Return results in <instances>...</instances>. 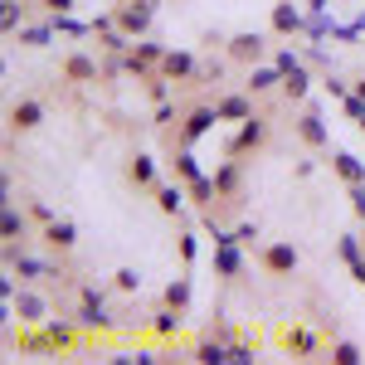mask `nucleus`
<instances>
[{"mask_svg": "<svg viewBox=\"0 0 365 365\" xmlns=\"http://www.w3.org/2000/svg\"><path fill=\"white\" fill-rule=\"evenodd\" d=\"M258 268H263L268 278H292V273H297V249H292V239L263 244V249H258Z\"/></svg>", "mask_w": 365, "mask_h": 365, "instance_id": "f257e3e1", "label": "nucleus"}, {"mask_svg": "<svg viewBox=\"0 0 365 365\" xmlns=\"http://www.w3.org/2000/svg\"><path fill=\"white\" fill-rule=\"evenodd\" d=\"M229 63H244V68H253V63H263V54H268V39L258 34V29H244V34H234L225 44Z\"/></svg>", "mask_w": 365, "mask_h": 365, "instance_id": "f03ea898", "label": "nucleus"}, {"mask_svg": "<svg viewBox=\"0 0 365 365\" xmlns=\"http://www.w3.org/2000/svg\"><path fill=\"white\" fill-rule=\"evenodd\" d=\"M268 29L278 34V39H292V34H307V15L292 5V0H278L273 5V15H268Z\"/></svg>", "mask_w": 365, "mask_h": 365, "instance_id": "7ed1b4c3", "label": "nucleus"}, {"mask_svg": "<svg viewBox=\"0 0 365 365\" xmlns=\"http://www.w3.org/2000/svg\"><path fill=\"white\" fill-rule=\"evenodd\" d=\"M268 141V122L253 113V117H244L239 122V132H234V141H229V156H244V151H258Z\"/></svg>", "mask_w": 365, "mask_h": 365, "instance_id": "20e7f679", "label": "nucleus"}, {"mask_svg": "<svg viewBox=\"0 0 365 365\" xmlns=\"http://www.w3.org/2000/svg\"><path fill=\"white\" fill-rule=\"evenodd\" d=\"M215 127H220V113H215V108H190L185 122H180V146H195V141L210 137Z\"/></svg>", "mask_w": 365, "mask_h": 365, "instance_id": "39448f33", "label": "nucleus"}, {"mask_svg": "<svg viewBox=\"0 0 365 365\" xmlns=\"http://www.w3.org/2000/svg\"><path fill=\"white\" fill-rule=\"evenodd\" d=\"M10 307H15V317H20V327H44V322H49V302H44L39 292H29V287L15 292Z\"/></svg>", "mask_w": 365, "mask_h": 365, "instance_id": "423d86ee", "label": "nucleus"}, {"mask_svg": "<svg viewBox=\"0 0 365 365\" xmlns=\"http://www.w3.org/2000/svg\"><path fill=\"white\" fill-rule=\"evenodd\" d=\"M5 263H10V273H20V278H58L54 263H44V258H29V253H20L15 244H5Z\"/></svg>", "mask_w": 365, "mask_h": 365, "instance_id": "0eeeda50", "label": "nucleus"}, {"mask_svg": "<svg viewBox=\"0 0 365 365\" xmlns=\"http://www.w3.org/2000/svg\"><path fill=\"white\" fill-rule=\"evenodd\" d=\"M156 73H166L170 83H185V78H195V73H200V63H195L190 49H166V58L156 63Z\"/></svg>", "mask_w": 365, "mask_h": 365, "instance_id": "6e6552de", "label": "nucleus"}, {"mask_svg": "<svg viewBox=\"0 0 365 365\" xmlns=\"http://www.w3.org/2000/svg\"><path fill=\"white\" fill-rule=\"evenodd\" d=\"M113 15H117V29H122V34L141 39V34L151 29V15H156V10H146V5H132V0H122Z\"/></svg>", "mask_w": 365, "mask_h": 365, "instance_id": "1a4fd4ad", "label": "nucleus"}, {"mask_svg": "<svg viewBox=\"0 0 365 365\" xmlns=\"http://www.w3.org/2000/svg\"><path fill=\"white\" fill-rule=\"evenodd\" d=\"M297 137L307 141L312 151H322V146H331V132H327V117L317 113V108H307V113L297 117Z\"/></svg>", "mask_w": 365, "mask_h": 365, "instance_id": "9d476101", "label": "nucleus"}, {"mask_svg": "<svg viewBox=\"0 0 365 365\" xmlns=\"http://www.w3.org/2000/svg\"><path fill=\"white\" fill-rule=\"evenodd\" d=\"M63 83H98V58H88L83 49H73V54L63 58Z\"/></svg>", "mask_w": 365, "mask_h": 365, "instance_id": "9b49d317", "label": "nucleus"}, {"mask_svg": "<svg viewBox=\"0 0 365 365\" xmlns=\"http://www.w3.org/2000/svg\"><path fill=\"white\" fill-rule=\"evenodd\" d=\"M73 322H78L83 331H113V317L103 307V297H83V307L73 312Z\"/></svg>", "mask_w": 365, "mask_h": 365, "instance_id": "f8f14e48", "label": "nucleus"}, {"mask_svg": "<svg viewBox=\"0 0 365 365\" xmlns=\"http://www.w3.org/2000/svg\"><path fill=\"white\" fill-rule=\"evenodd\" d=\"M39 122H44V103H39V98H20V103L10 108V127H15V132H34Z\"/></svg>", "mask_w": 365, "mask_h": 365, "instance_id": "ddd939ff", "label": "nucleus"}, {"mask_svg": "<svg viewBox=\"0 0 365 365\" xmlns=\"http://www.w3.org/2000/svg\"><path fill=\"white\" fill-rule=\"evenodd\" d=\"M215 113H220V122H244V117H253V93L249 88L244 93H229V98L215 103Z\"/></svg>", "mask_w": 365, "mask_h": 365, "instance_id": "4468645a", "label": "nucleus"}, {"mask_svg": "<svg viewBox=\"0 0 365 365\" xmlns=\"http://www.w3.org/2000/svg\"><path fill=\"white\" fill-rule=\"evenodd\" d=\"M244 88H249L253 98H258V93H273V88H282V68H278V63H253Z\"/></svg>", "mask_w": 365, "mask_h": 365, "instance_id": "2eb2a0df", "label": "nucleus"}, {"mask_svg": "<svg viewBox=\"0 0 365 365\" xmlns=\"http://www.w3.org/2000/svg\"><path fill=\"white\" fill-rule=\"evenodd\" d=\"M249 263H244V253H239V244H215V273L220 278H239Z\"/></svg>", "mask_w": 365, "mask_h": 365, "instance_id": "dca6fc26", "label": "nucleus"}, {"mask_svg": "<svg viewBox=\"0 0 365 365\" xmlns=\"http://www.w3.org/2000/svg\"><path fill=\"white\" fill-rule=\"evenodd\" d=\"M307 93H312V73H307V63H297V68H287V73H282V98H287V103H302Z\"/></svg>", "mask_w": 365, "mask_h": 365, "instance_id": "f3484780", "label": "nucleus"}, {"mask_svg": "<svg viewBox=\"0 0 365 365\" xmlns=\"http://www.w3.org/2000/svg\"><path fill=\"white\" fill-rule=\"evenodd\" d=\"M180 327H185V312H180V307H161L156 317H151V331H156L161 341H175V336H180Z\"/></svg>", "mask_w": 365, "mask_h": 365, "instance_id": "a211bd4d", "label": "nucleus"}, {"mask_svg": "<svg viewBox=\"0 0 365 365\" xmlns=\"http://www.w3.org/2000/svg\"><path fill=\"white\" fill-rule=\"evenodd\" d=\"M44 244L58 253H68L73 244H78V229H73V220H54V225H44Z\"/></svg>", "mask_w": 365, "mask_h": 365, "instance_id": "6ab92c4d", "label": "nucleus"}, {"mask_svg": "<svg viewBox=\"0 0 365 365\" xmlns=\"http://www.w3.org/2000/svg\"><path fill=\"white\" fill-rule=\"evenodd\" d=\"M331 170H336L346 185H365V161L351 156V151H336V156H331Z\"/></svg>", "mask_w": 365, "mask_h": 365, "instance_id": "aec40b11", "label": "nucleus"}, {"mask_svg": "<svg viewBox=\"0 0 365 365\" xmlns=\"http://www.w3.org/2000/svg\"><path fill=\"white\" fill-rule=\"evenodd\" d=\"M156 210H161V215H180V210H185V180L156 185Z\"/></svg>", "mask_w": 365, "mask_h": 365, "instance_id": "412c9836", "label": "nucleus"}, {"mask_svg": "<svg viewBox=\"0 0 365 365\" xmlns=\"http://www.w3.org/2000/svg\"><path fill=\"white\" fill-rule=\"evenodd\" d=\"M0 239H5V244L25 239V215L15 210V200H5V210H0Z\"/></svg>", "mask_w": 365, "mask_h": 365, "instance_id": "4be33fe9", "label": "nucleus"}, {"mask_svg": "<svg viewBox=\"0 0 365 365\" xmlns=\"http://www.w3.org/2000/svg\"><path fill=\"white\" fill-rule=\"evenodd\" d=\"M127 180H132V185H156V156L137 151V156L127 161Z\"/></svg>", "mask_w": 365, "mask_h": 365, "instance_id": "5701e85b", "label": "nucleus"}, {"mask_svg": "<svg viewBox=\"0 0 365 365\" xmlns=\"http://www.w3.org/2000/svg\"><path fill=\"white\" fill-rule=\"evenodd\" d=\"M282 346H287L292 356H317V346H322V341L312 336L307 327H292V331H282Z\"/></svg>", "mask_w": 365, "mask_h": 365, "instance_id": "b1692460", "label": "nucleus"}, {"mask_svg": "<svg viewBox=\"0 0 365 365\" xmlns=\"http://www.w3.org/2000/svg\"><path fill=\"white\" fill-rule=\"evenodd\" d=\"M200 175H205V170H200L195 146H180V151H175V180H185V185H190V180H200Z\"/></svg>", "mask_w": 365, "mask_h": 365, "instance_id": "393cba45", "label": "nucleus"}, {"mask_svg": "<svg viewBox=\"0 0 365 365\" xmlns=\"http://www.w3.org/2000/svg\"><path fill=\"white\" fill-rule=\"evenodd\" d=\"M161 302H166V307L190 312V278H170V282H166V292H161Z\"/></svg>", "mask_w": 365, "mask_h": 365, "instance_id": "a878e982", "label": "nucleus"}, {"mask_svg": "<svg viewBox=\"0 0 365 365\" xmlns=\"http://www.w3.org/2000/svg\"><path fill=\"white\" fill-rule=\"evenodd\" d=\"M215 185H220V195H234L239 190V156H229L215 166Z\"/></svg>", "mask_w": 365, "mask_h": 365, "instance_id": "bb28decb", "label": "nucleus"}, {"mask_svg": "<svg viewBox=\"0 0 365 365\" xmlns=\"http://www.w3.org/2000/svg\"><path fill=\"white\" fill-rule=\"evenodd\" d=\"M336 253H341V263H346V268H356V263L365 258V239H361V234H341Z\"/></svg>", "mask_w": 365, "mask_h": 365, "instance_id": "cd10ccee", "label": "nucleus"}, {"mask_svg": "<svg viewBox=\"0 0 365 365\" xmlns=\"http://www.w3.org/2000/svg\"><path fill=\"white\" fill-rule=\"evenodd\" d=\"M20 44H25V49H49V44H54V25H20Z\"/></svg>", "mask_w": 365, "mask_h": 365, "instance_id": "c85d7f7f", "label": "nucleus"}, {"mask_svg": "<svg viewBox=\"0 0 365 365\" xmlns=\"http://www.w3.org/2000/svg\"><path fill=\"white\" fill-rule=\"evenodd\" d=\"M195 361L200 365H225L229 361V346L220 336H215V341H200V346H195Z\"/></svg>", "mask_w": 365, "mask_h": 365, "instance_id": "c756f323", "label": "nucleus"}, {"mask_svg": "<svg viewBox=\"0 0 365 365\" xmlns=\"http://www.w3.org/2000/svg\"><path fill=\"white\" fill-rule=\"evenodd\" d=\"M49 25H54V34H68V39H83V34H93V25L73 20V15H49Z\"/></svg>", "mask_w": 365, "mask_h": 365, "instance_id": "7c9ffc66", "label": "nucleus"}, {"mask_svg": "<svg viewBox=\"0 0 365 365\" xmlns=\"http://www.w3.org/2000/svg\"><path fill=\"white\" fill-rule=\"evenodd\" d=\"M20 20H25V5H20V0H0V29H5V34H15Z\"/></svg>", "mask_w": 365, "mask_h": 365, "instance_id": "2f4dec72", "label": "nucleus"}, {"mask_svg": "<svg viewBox=\"0 0 365 365\" xmlns=\"http://www.w3.org/2000/svg\"><path fill=\"white\" fill-rule=\"evenodd\" d=\"M190 200H195V205H210V200H220V185H215V175H200V180H190Z\"/></svg>", "mask_w": 365, "mask_h": 365, "instance_id": "473e14b6", "label": "nucleus"}, {"mask_svg": "<svg viewBox=\"0 0 365 365\" xmlns=\"http://www.w3.org/2000/svg\"><path fill=\"white\" fill-rule=\"evenodd\" d=\"M44 331L54 341V351H68L73 346V322H44Z\"/></svg>", "mask_w": 365, "mask_h": 365, "instance_id": "72a5a7b5", "label": "nucleus"}, {"mask_svg": "<svg viewBox=\"0 0 365 365\" xmlns=\"http://www.w3.org/2000/svg\"><path fill=\"white\" fill-rule=\"evenodd\" d=\"M331 361H336V365H361L365 356H361L356 341H336V346H331Z\"/></svg>", "mask_w": 365, "mask_h": 365, "instance_id": "f704fd0d", "label": "nucleus"}, {"mask_svg": "<svg viewBox=\"0 0 365 365\" xmlns=\"http://www.w3.org/2000/svg\"><path fill=\"white\" fill-rule=\"evenodd\" d=\"M113 287H117V292H141V273H137V268H117Z\"/></svg>", "mask_w": 365, "mask_h": 365, "instance_id": "c9c22d12", "label": "nucleus"}, {"mask_svg": "<svg viewBox=\"0 0 365 365\" xmlns=\"http://www.w3.org/2000/svg\"><path fill=\"white\" fill-rule=\"evenodd\" d=\"M253 361H258V351L249 341H229V365H253Z\"/></svg>", "mask_w": 365, "mask_h": 365, "instance_id": "e433bc0d", "label": "nucleus"}, {"mask_svg": "<svg viewBox=\"0 0 365 365\" xmlns=\"http://www.w3.org/2000/svg\"><path fill=\"white\" fill-rule=\"evenodd\" d=\"M195 258H200V239H195V234H190V229H185V234H180V263L190 268Z\"/></svg>", "mask_w": 365, "mask_h": 365, "instance_id": "4c0bfd02", "label": "nucleus"}, {"mask_svg": "<svg viewBox=\"0 0 365 365\" xmlns=\"http://www.w3.org/2000/svg\"><path fill=\"white\" fill-rule=\"evenodd\" d=\"M302 63H317V68H331V54H327V49H317V44H307V49H302Z\"/></svg>", "mask_w": 365, "mask_h": 365, "instance_id": "58836bf2", "label": "nucleus"}, {"mask_svg": "<svg viewBox=\"0 0 365 365\" xmlns=\"http://www.w3.org/2000/svg\"><path fill=\"white\" fill-rule=\"evenodd\" d=\"M273 63L287 73V68H297V63H302V54H297V49H278V54H273Z\"/></svg>", "mask_w": 365, "mask_h": 365, "instance_id": "ea45409f", "label": "nucleus"}, {"mask_svg": "<svg viewBox=\"0 0 365 365\" xmlns=\"http://www.w3.org/2000/svg\"><path fill=\"white\" fill-rule=\"evenodd\" d=\"M29 215H34L39 225H54V220H58V215L49 210V205H44V200H34V205H29Z\"/></svg>", "mask_w": 365, "mask_h": 365, "instance_id": "a19ab883", "label": "nucleus"}, {"mask_svg": "<svg viewBox=\"0 0 365 365\" xmlns=\"http://www.w3.org/2000/svg\"><path fill=\"white\" fill-rule=\"evenodd\" d=\"M151 122H156V127H166V122H175V108H170V98H166V103H156V113H151Z\"/></svg>", "mask_w": 365, "mask_h": 365, "instance_id": "79ce46f5", "label": "nucleus"}, {"mask_svg": "<svg viewBox=\"0 0 365 365\" xmlns=\"http://www.w3.org/2000/svg\"><path fill=\"white\" fill-rule=\"evenodd\" d=\"M351 88H356V83H341L336 73H327V93H331V98H346V93H351Z\"/></svg>", "mask_w": 365, "mask_h": 365, "instance_id": "37998d69", "label": "nucleus"}, {"mask_svg": "<svg viewBox=\"0 0 365 365\" xmlns=\"http://www.w3.org/2000/svg\"><path fill=\"white\" fill-rule=\"evenodd\" d=\"M351 210H356V220H365V185H351Z\"/></svg>", "mask_w": 365, "mask_h": 365, "instance_id": "c03bdc74", "label": "nucleus"}, {"mask_svg": "<svg viewBox=\"0 0 365 365\" xmlns=\"http://www.w3.org/2000/svg\"><path fill=\"white\" fill-rule=\"evenodd\" d=\"M39 5H44L49 15H68V10H73V0H39Z\"/></svg>", "mask_w": 365, "mask_h": 365, "instance_id": "a18cd8bd", "label": "nucleus"}, {"mask_svg": "<svg viewBox=\"0 0 365 365\" xmlns=\"http://www.w3.org/2000/svg\"><path fill=\"white\" fill-rule=\"evenodd\" d=\"M234 234H239V244H253V239H258V225H239Z\"/></svg>", "mask_w": 365, "mask_h": 365, "instance_id": "49530a36", "label": "nucleus"}, {"mask_svg": "<svg viewBox=\"0 0 365 365\" xmlns=\"http://www.w3.org/2000/svg\"><path fill=\"white\" fill-rule=\"evenodd\" d=\"M0 302H15V278H0Z\"/></svg>", "mask_w": 365, "mask_h": 365, "instance_id": "de8ad7c7", "label": "nucleus"}, {"mask_svg": "<svg viewBox=\"0 0 365 365\" xmlns=\"http://www.w3.org/2000/svg\"><path fill=\"white\" fill-rule=\"evenodd\" d=\"M351 278H356V282H361V287H365V258H361V263H356V268H351Z\"/></svg>", "mask_w": 365, "mask_h": 365, "instance_id": "09e8293b", "label": "nucleus"}, {"mask_svg": "<svg viewBox=\"0 0 365 365\" xmlns=\"http://www.w3.org/2000/svg\"><path fill=\"white\" fill-rule=\"evenodd\" d=\"M307 10H331V0H307Z\"/></svg>", "mask_w": 365, "mask_h": 365, "instance_id": "8fccbe9b", "label": "nucleus"}, {"mask_svg": "<svg viewBox=\"0 0 365 365\" xmlns=\"http://www.w3.org/2000/svg\"><path fill=\"white\" fill-rule=\"evenodd\" d=\"M132 5H146V10H161V0H132Z\"/></svg>", "mask_w": 365, "mask_h": 365, "instance_id": "3c124183", "label": "nucleus"}, {"mask_svg": "<svg viewBox=\"0 0 365 365\" xmlns=\"http://www.w3.org/2000/svg\"><path fill=\"white\" fill-rule=\"evenodd\" d=\"M356 93H361V98H365V78H356Z\"/></svg>", "mask_w": 365, "mask_h": 365, "instance_id": "603ef678", "label": "nucleus"}, {"mask_svg": "<svg viewBox=\"0 0 365 365\" xmlns=\"http://www.w3.org/2000/svg\"><path fill=\"white\" fill-rule=\"evenodd\" d=\"M356 127H361V132H365V122H356Z\"/></svg>", "mask_w": 365, "mask_h": 365, "instance_id": "864d4df0", "label": "nucleus"}]
</instances>
